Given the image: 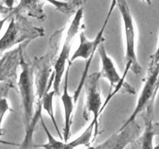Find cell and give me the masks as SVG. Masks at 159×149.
<instances>
[{
    "mask_svg": "<svg viewBox=\"0 0 159 149\" xmlns=\"http://www.w3.org/2000/svg\"><path fill=\"white\" fill-rule=\"evenodd\" d=\"M65 28L56 30L49 40L48 51L40 57H35L33 61L34 74V91H35V104L34 113L29 127L25 131L23 142L20 144V148L33 147L34 130L37 123L42 116V99L45 93L52 87L54 74L53 71L54 62L57 59V52L60 48L61 40Z\"/></svg>",
    "mask_w": 159,
    "mask_h": 149,
    "instance_id": "cell-1",
    "label": "cell"
},
{
    "mask_svg": "<svg viewBox=\"0 0 159 149\" xmlns=\"http://www.w3.org/2000/svg\"><path fill=\"white\" fill-rule=\"evenodd\" d=\"M30 42L21 43L20 54V68L21 72L17 82L22 109H23V120L25 131L29 127L34 113L35 104V91H34V64L26 54V47Z\"/></svg>",
    "mask_w": 159,
    "mask_h": 149,
    "instance_id": "cell-2",
    "label": "cell"
},
{
    "mask_svg": "<svg viewBox=\"0 0 159 149\" xmlns=\"http://www.w3.org/2000/svg\"><path fill=\"white\" fill-rule=\"evenodd\" d=\"M9 16L10 21L6 32L0 39L1 54L15 45L26 41L31 42L36 38L44 36L43 28L33 25V23L22 14Z\"/></svg>",
    "mask_w": 159,
    "mask_h": 149,
    "instance_id": "cell-3",
    "label": "cell"
},
{
    "mask_svg": "<svg viewBox=\"0 0 159 149\" xmlns=\"http://www.w3.org/2000/svg\"><path fill=\"white\" fill-rule=\"evenodd\" d=\"M116 6L123 20L125 35V70L122 78L126 79L127 73L131 70L136 75H139L142 68L139 64L136 53V29L134 17L126 0H116Z\"/></svg>",
    "mask_w": 159,
    "mask_h": 149,
    "instance_id": "cell-4",
    "label": "cell"
},
{
    "mask_svg": "<svg viewBox=\"0 0 159 149\" xmlns=\"http://www.w3.org/2000/svg\"><path fill=\"white\" fill-rule=\"evenodd\" d=\"M100 79L101 76L99 71L93 72L86 76L83 85V88L85 87V101L82 116L85 120H89L90 115L93 114V116L92 122L94 124V132L92 141H94L96 136L99 134V118L102 113L101 110L102 100L101 98Z\"/></svg>",
    "mask_w": 159,
    "mask_h": 149,
    "instance_id": "cell-5",
    "label": "cell"
},
{
    "mask_svg": "<svg viewBox=\"0 0 159 149\" xmlns=\"http://www.w3.org/2000/svg\"><path fill=\"white\" fill-rule=\"evenodd\" d=\"M84 9L82 6L79 7V9L75 12L74 17L67 30L66 37L65 41L61 49V52L57 57L54 65V82H53V90L55 92L56 95H60V85L61 79L63 78L65 71V65L67 61H68L71 52V47L72 45L73 40L77 35L81 28V22L83 19Z\"/></svg>",
    "mask_w": 159,
    "mask_h": 149,
    "instance_id": "cell-6",
    "label": "cell"
},
{
    "mask_svg": "<svg viewBox=\"0 0 159 149\" xmlns=\"http://www.w3.org/2000/svg\"><path fill=\"white\" fill-rule=\"evenodd\" d=\"M103 43L104 42L99 43L97 47V51L101 61V71H99L100 76L101 78L107 79L110 85L108 96L105 102H103V105L102 106V110H105L107 104L116 93L122 92V93H127L130 95H134L136 93V91L131 85L125 82V79L120 75L114 65V62L106 51Z\"/></svg>",
    "mask_w": 159,
    "mask_h": 149,
    "instance_id": "cell-7",
    "label": "cell"
},
{
    "mask_svg": "<svg viewBox=\"0 0 159 149\" xmlns=\"http://www.w3.org/2000/svg\"><path fill=\"white\" fill-rule=\"evenodd\" d=\"M158 74H159V54L158 48L152 55L150 65H149L148 74L144 79V83L141 89L139 97L138 99L136 107L130 115V117L127 120L124 124L120 128V130L130 124V122L136 120L137 116H139L140 113L144 110L146 106L152 99L154 96L157 95L158 91Z\"/></svg>",
    "mask_w": 159,
    "mask_h": 149,
    "instance_id": "cell-8",
    "label": "cell"
},
{
    "mask_svg": "<svg viewBox=\"0 0 159 149\" xmlns=\"http://www.w3.org/2000/svg\"><path fill=\"white\" fill-rule=\"evenodd\" d=\"M156 96L152 98L145 108L140 114L144 120V128L142 134H140L136 140L131 143V148H153V141L155 136L158 134L159 124L154 122V109Z\"/></svg>",
    "mask_w": 159,
    "mask_h": 149,
    "instance_id": "cell-9",
    "label": "cell"
},
{
    "mask_svg": "<svg viewBox=\"0 0 159 149\" xmlns=\"http://www.w3.org/2000/svg\"><path fill=\"white\" fill-rule=\"evenodd\" d=\"M141 133V128L139 124L136 122V120L127 124L124 128L119 130V132L112 135L96 146L90 147L98 149H120L125 148L129 144H131L134 140L139 137Z\"/></svg>",
    "mask_w": 159,
    "mask_h": 149,
    "instance_id": "cell-10",
    "label": "cell"
},
{
    "mask_svg": "<svg viewBox=\"0 0 159 149\" xmlns=\"http://www.w3.org/2000/svg\"><path fill=\"white\" fill-rule=\"evenodd\" d=\"M20 54L21 43L16 48L7 51L0 57V83H15L17 71L20 66Z\"/></svg>",
    "mask_w": 159,
    "mask_h": 149,
    "instance_id": "cell-11",
    "label": "cell"
},
{
    "mask_svg": "<svg viewBox=\"0 0 159 149\" xmlns=\"http://www.w3.org/2000/svg\"><path fill=\"white\" fill-rule=\"evenodd\" d=\"M68 67L65 70V84L62 94L61 96L62 105L64 109V118H65V125L63 129V140L65 143L68 142L70 138V133H71V124H72V117L74 114L75 106L76 105L73 99V96L70 95L68 90V78H69V71L71 68V62L68 61Z\"/></svg>",
    "mask_w": 159,
    "mask_h": 149,
    "instance_id": "cell-12",
    "label": "cell"
},
{
    "mask_svg": "<svg viewBox=\"0 0 159 149\" xmlns=\"http://www.w3.org/2000/svg\"><path fill=\"white\" fill-rule=\"evenodd\" d=\"M26 13L28 16L33 17L40 21H44L46 15L43 10V2L41 0H20L16 7H12L9 15Z\"/></svg>",
    "mask_w": 159,
    "mask_h": 149,
    "instance_id": "cell-13",
    "label": "cell"
},
{
    "mask_svg": "<svg viewBox=\"0 0 159 149\" xmlns=\"http://www.w3.org/2000/svg\"><path fill=\"white\" fill-rule=\"evenodd\" d=\"M13 87L14 84L9 82L0 83V137L2 136L4 133L2 126L5 116L8 112H13L8 99V93Z\"/></svg>",
    "mask_w": 159,
    "mask_h": 149,
    "instance_id": "cell-14",
    "label": "cell"
},
{
    "mask_svg": "<svg viewBox=\"0 0 159 149\" xmlns=\"http://www.w3.org/2000/svg\"><path fill=\"white\" fill-rule=\"evenodd\" d=\"M55 92L54 90L50 92L48 91L45 93V94L43 95V99H42V109L44 110L45 111L48 113V114L49 115L50 118H51V121L54 124V127H55V130L57 131V134L60 137V138L61 140H63V137H62L61 133L60 130L58 128V126H57V122H56L55 116H54V106H53V102H54V96H55Z\"/></svg>",
    "mask_w": 159,
    "mask_h": 149,
    "instance_id": "cell-15",
    "label": "cell"
},
{
    "mask_svg": "<svg viewBox=\"0 0 159 149\" xmlns=\"http://www.w3.org/2000/svg\"><path fill=\"white\" fill-rule=\"evenodd\" d=\"M93 132H94V124L91 122V124L88 126V127L84 130L80 136L71 142H66V149L75 148L81 145L90 147V141H92Z\"/></svg>",
    "mask_w": 159,
    "mask_h": 149,
    "instance_id": "cell-16",
    "label": "cell"
},
{
    "mask_svg": "<svg viewBox=\"0 0 159 149\" xmlns=\"http://www.w3.org/2000/svg\"><path fill=\"white\" fill-rule=\"evenodd\" d=\"M40 123H41V126L43 127V130H44L45 133L47 135V138H48V142L45 143L43 144H38V145H34L33 146V147H43L45 149H49V148H55V149H65L66 148V143L65 141H57V139L54 138L51 134V133L50 132V130H48V127L45 124L44 120H43V116H41L40 119Z\"/></svg>",
    "mask_w": 159,
    "mask_h": 149,
    "instance_id": "cell-17",
    "label": "cell"
},
{
    "mask_svg": "<svg viewBox=\"0 0 159 149\" xmlns=\"http://www.w3.org/2000/svg\"><path fill=\"white\" fill-rule=\"evenodd\" d=\"M48 3L52 5L57 10L66 15L73 13L76 11V7L71 2L67 1H61V0H44Z\"/></svg>",
    "mask_w": 159,
    "mask_h": 149,
    "instance_id": "cell-18",
    "label": "cell"
},
{
    "mask_svg": "<svg viewBox=\"0 0 159 149\" xmlns=\"http://www.w3.org/2000/svg\"><path fill=\"white\" fill-rule=\"evenodd\" d=\"M2 2L5 6L12 9L14 6V3H15V0H2Z\"/></svg>",
    "mask_w": 159,
    "mask_h": 149,
    "instance_id": "cell-19",
    "label": "cell"
},
{
    "mask_svg": "<svg viewBox=\"0 0 159 149\" xmlns=\"http://www.w3.org/2000/svg\"><path fill=\"white\" fill-rule=\"evenodd\" d=\"M65 1L71 2V4L74 5L76 8L80 7V6H82V2L81 0H65Z\"/></svg>",
    "mask_w": 159,
    "mask_h": 149,
    "instance_id": "cell-20",
    "label": "cell"
},
{
    "mask_svg": "<svg viewBox=\"0 0 159 149\" xmlns=\"http://www.w3.org/2000/svg\"><path fill=\"white\" fill-rule=\"evenodd\" d=\"M11 9H12L6 7V6H5L4 5H2L0 3V12H1V13H4V14L8 13V12H10Z\"/></svg>",
    "mask_w": 159,
    "mask_h": 149,
    "instance_id": "cell-21",
    "label": "cell"
},
{
    "mask_svg": "<svg viewBox=\"0 0 159 149\" xmlns=\"http://www.w3.org/2000/svg\"><path fill=\"white\" fill-rule=\"evenodd\" d=\"M9 18H10V16L8 15L6 17V18L2 19V20H0V31H1L2 29V27H3V26H4L5 23H6V22L7 21V20H9Z\"/></svg>",
    "mask_w": 159,
    "mask_h": 149,
    "instance_id": "cell-22",
    "label": "cell"
},
{
    "mask_svg": "<svg viewBox=\"0 0 159 149\" xmlns=\"http://www.w3.org/2000/svg\"><path fill=\"white\" fill-rule=\"evenodd\" d=\"M0 144H6V145H12V146H20V144H16V143H12V142H9V141H3V140H1V139H0Z\"/></svg>",
    "mask_w": 159,
    "mask_h": 149,
    "instance_id": "cell-23",
    "label": "cell"
},
{
    "mask_svg": "<svg viewBox=\"0 0 159 149\" xmlns=\"http://www.w3.org/2000/svg\"><path fill=\"white\" fill-rule=\"evenodd\" d=\"M142 2H146L147 4H148V5H152V0H142Z\"/></svg>",
    "mask_w": 159,
    "mask_h": 149,
    "instance_id": "cell-24",
    "label": "cell"
},
{
    "mask_svg": "<svg viewBox=\"0 0 159 149\" xmlns=\"http://www.w3.org/2000/svg\"><path fill=\"white\" fill-rule=\"evenodd\" d=\"M86 1H87V0H83V2H86Z\"/></svg>",
    "mask_w": 159,
    "mask_h": 149,
    "instance_id": "cell-25",
    "label": "cell"
}]
</instances>
